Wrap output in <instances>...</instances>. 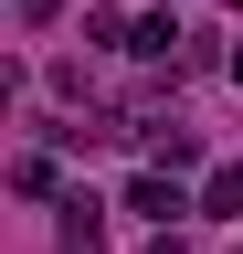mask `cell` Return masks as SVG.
<instances>
[{
	"label": "cell",
	"mask_w": 243,
	"mask_h": 254,
	"mask_svg": "<svg viewBox=\"0 0 243 254\" xmlns=\"http://www.w3.org/2000/svg\"><path fill=\"white\" fill-rule=\"evenodd\" d=\"M148 254H191V244H180V233H159V244H148Z\"/></svg>",
	"instance_id": "7"
},
{
	"label": "cell",
	"mask_w": 243,
	"mask_h": 254,
	"mask_svg": "<svg viewBox=\"0 0 243 254\" xmlns=\"http://www.w3.org/2000/svg\"><path fill=\"white\" fill-rule=\"evenodd\" d=\"M11 11H21V32H43L53 11H64V0H11Z\"/></svg>",
	"instance_id": "6"
},
{
	"label": "cell",
	"mask_w": 243,
	"mask_h": 254,
	"mask_svg": "<svg viewBox=\"0 0 243 254\" xmlns=\"http://www.w3.org/2000/svg\"><path fill=\"white\" fill-rule=\"evenodd\" d=\"M201 212H222V222L243 212V159H233V170H211V180H201Z\"/></svg>",
	"instance_id": "4"
},
{
	"label": "cell",
	"mask_w": 243,
	"mask_h": 254,
	"mask_svg": "<svg viewBox=\"0 0 243 254\" xmlns=\"http://www.w3.org/2000/svg\"><path fill=\"white\" fill-rule=\"evenodd\" d=\"M127 212H148V222L169 233V222H180V212H201V201H191V190H180L169 170H138V180H127Z\"/></svg>",
	"instance_id": "1"
},
{
	"label": "cell",
	"mask_w": 243,
	"mask_h": 254,
	"mask_svg": "<svg viewBox=\"0 0 243 254\" xmlns=\"http://www.w3.org/2000/svg\"><path fill=\"white\" fill-rule=\"evenodd\" d=\"M233 85H243V43H233Z\"/></svg>",
	"instance_id": "8"
},
{
	"label": "cell",
	"mask_w": 243,
	"mask_h": 254,
	"mask_svg": "<svg viewBox=\"0 0 243 254\" xmlns=\"http://www.w3.org/2000/svg\"><path fill=\"white\" fill-rule=\"evenodd\" d=\"M148 159H159V170L180 180V170H191V159H201V138H191V127H148Z\"/></svg>",
	"instance_id": "3"
},
{
	"label": "cell",
	"mask_w": 243,
	"mask_h": 254,
	"mask_svg": "<svg viewBox=\"0 0 243 254\" xmlns=\"http://www.w3.org/2000/svg\"><path fill=\"white\" fill-rule=\"evenodd\" d=\"M106 244V201L96 190H64V254H96Z\"/></svg>",
	"instance_id": "2"
},
{
	"label": "cell",
	"mask_w": 243,
	"mask_h": 254,
	"mask_svg": "<svg viewBox=\"0 0 243 254\" xmlns=\"http://www.w3.org/2000/svg\"><path fill=\"white\" fill-rule=\"evenodd\" d=\"M11 190H21V201H53L64 180H53V159H11Z\"/></svg>",
	"instance_id": "5"
}]
</instances>
